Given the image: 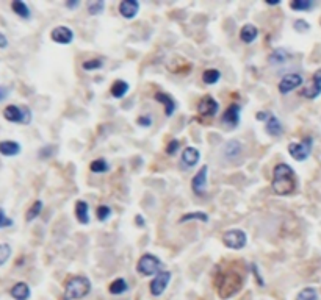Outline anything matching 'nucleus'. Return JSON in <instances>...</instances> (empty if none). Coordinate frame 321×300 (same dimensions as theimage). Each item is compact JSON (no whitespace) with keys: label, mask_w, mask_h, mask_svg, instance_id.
<instances>
[{"label":"nucleus","mask_w":321,"mask_h":300,"mask_svg":"<svg viewBox=\"0 0 321 300\" xmlns=\"http://www.w3.org/2000/svg\"><path fill=\"white\" fill-rule=\"evenodd\" d=\"M89 293H91L89 278L83 277V275H77V277H72L66 283L63 300H80L83 297H87Z\"/></svg>","instance_id":"obj_2"},{"label":"nucleus","mask_w":321,"mask_h":300,"mask_svg":"<svg viewBox=\"0 0 321 300\" xmlns=\"http://www.w3.org/2000/svg\"><path fill=\"white\" fill-rule=\"evenodd\" d=\"M79 5H80L79 0H75V2H66V6H67V8H77Z\"/></svg>","instance_id":"obj_47"},{"label":"nucleus","mask_w":321,"mask_h":300,"mask_svg":"<svg viewBox=\"0 0 321 300\" xmlns=\"http://www.w3.org/2000/svg\"><path fill=\"white\" fill-rule=\"evenodd\" d=\"M129 91V83L124 80H116L112 84V96L115 99H122Z\"/></svg>","instance_id":"obj_25"},{"label":"nucleus","mask_w":321,"mask_h":300,"mask_svg":"<svg viewBox=\"0 0 321 300\" xmlns=\"http://www.w3.org/2000/svg\"><path fill=\"white\" fill-rule=\"evenodd\" d=\"M11 10L19 16V18L22 19H30V16H31V11H30V8L29 5L22 2V0H13L11 2Z\"/></svg>","instance_id":"obj_24"},{"label":"nucleus","mask_w":321,"mask_h":300,"mask_svg":"<svg viewBox=\"0 0 321 300\" xmlns=\"http://www.w3.org/2000/svg\"><path fill=\"white\" fill-rule=\"evenodd\" d=\"M221 79V72L218 69H207L204 74H202V82L205 84H215Z\"/></svg>","instance_id":"obj_29"},{"label":"nucleus","mask_w":321,"mask_h":300,"mask_svg":"<svg viewBox=\"0 0 321 300\" xmlns=\"http://www.w3.org/2000/svg\"><path fill=\"white\" fill-rule=\"evenodd\" d=\"M155 100L165 105V114L168 117L174 113V109H175L177 105H175V102H174V99L171 96H168V94H165V92H157L155 94Z\"/></svg>","instance_id":"obj_23"},{"label":"nucleus","mask_w":321,"mask_h":300,"mask_svg":"<svg viewBox=\"0 0 321 300\" xmlns=\"http://www.w3.org/2000/svg\"><path fill=\"white\" fill-rule=\"evenodd\" d=\"M8 47V39L3 33H0V49H6Z\"/></svg>","instance_id":"obj_46"},{"label":"nucleus","mask_w":321,"mask_h":300,"mask_svg":"<svg viewBox=\"0 0 321 300\" xmlns=\"http://www.w3.org/2000/svg\"><path fill=\"white\" fill-rule=\"evenodd\" d=\"M3 117L6 119L8 122L29 125L31 122V109L29 107L8 105L3 109Z\"/></svg>","instance_id":"obj_4"},{"label":"nucleus","mask_w":321,"mask_h":300,"mask_svg":"<svg viewBox=\"0 0 321 300\" xmlns=\"http://www.w3.org/2000/svg\"><path fill=\"white\" fill-rule=\"evenodd\" d=\"M179 145H180V142L177 139L170 141V144L166 145V153H168V155H175L177 150H179Z\"/></svg>","instance_id":"obj_40"},{"label":"nucleus","mask_w":321,"mask_h":300,"mask_svg":"<svg viewBox=\"0 0 321 300\" xmlns=\"http://www.w3.org/2000/svg\"><path fill=\"white\" fill-rule=\"evenodd\" d=\"M108 291L112 293L113 296H119L122 293H125L127 291V281H125L124 278H116L112 285H110Z\"/></svg>","instance_id":"obj_27"},{"label":"nucleus","mask_w":321,"mask_h":300,"mask_svg":"<svg viewBox=\"0 0 321 300\" xmlns=\"http://www.w3.org/2000/svg\"><path fill=\"white\" fill-rule=\"evenodd\" d=\"M188 220H201V222H208V216L202 211H193L187 213L180 218V222H188Z\"/></svg>","instance_id":"obj_32"},{"label":"nucleus","mask_w":321,"mask_h":300,"mask_svg":"<svg viewBox=\"0 0 321 300\" xmlns=\"http://www.w3.org/2000/svg\"><path fill=\"white\" fill-rule=\"evenodd\" d=\"M265 132L269 136H273V138H277V136H281L284 133V127H282L281 121H279L277 116H274L273 113L269 114V117L265 122Z\"/></svg>","instance_id":"obj_16"},{"label":"nucleus","mask_w":321,"mask_h":300,"mask_svg":"<svg viewBox=\"0 0 321 300\" xmlns=\"http://www.w3.org/2000/svg\"><path fill=\"white\" fill-rule=\"evenodd\" d=\"M266 3H268V5H279V3H281V2H279V0H274V2H273V0H268Z\"/></svg>","instance_id":"obj_48"},{"label":"nucleus","mask_w":321,"mask_h":300,"mask_svg":"<svg viewBox=\"0 0 321 300\" xmlns=\"http://www.w3.org/2000/svg\"><path fill=\"white\" fill-rule=\"evenodd\" d=\"M10 296L14 300H29L30 296H31L30 286L27 285V283H24V281L16 283V285L10 289Z\"/></svg>","instance_id":"obj_17"},{"label":"nucleus","mask_w":321,"mask_h":300,"mask_svg":"<svg viewBox=\"0 0 321 300\" xmlns=\"http://www.w3.org/2000/svg\"><path fill=\"white\" fill-rule=\"evenodd\" d=\"M218 294L221 299H229L241 288V277L238 273H223L216 281Z\"/></svg>","instance_id":"obj_3"},{"label":"nucleus","mask_w":321,"mask_h":300,"mask_svg":"<svg viewBox=\"0 0 321 300\" xmlns=\"http://www.w3.org/2000/svg\"><path fill=\"white\" fill-rule=\"evenodd\" d=\"M287 59H289V54H287L284 49H276L274 52L268 56L269 64H284Z\"/></svg>","instance_id":"obj_26"},{"label":"nucleus","mask_w":321,"mask_h":300,"mask_svg":"<svg viewBox=\"0 0 321 300\" xmlns=\"http://www.w3.org/2000/svg\"><path fill=\"white\" fill-rule=\"evenodd\" d=\"M269 114H271V113H269V111H260V113H257L256 117H257V121H263V122H266V119L269 117Z\"/></svg>","instance_id":"obj_43"},{"label":"nucleus","mask_w":321,"mask_h":300,"mask_svg":"<svg viewBox=\"0 0 321 300\" xmlns=\"http://www.w3.org/2000/svg\"><path fill=\"white\" fill-rule=\"evenodd\" d=\"M223 124L231 128L238 127L240 124V105L238 104H231L227 107V109L224 111V116H223Z\"/></svg>","instance_id":"obj_13"},{"label":"nucleus","mask_w":321,"mask_h":300,"mask_svg":"<svg viewBox=\"0 0 321 300\" xmlns=\"http://www.w3.org/2000/svg\"><path fill=\"white\" fill-rule=\"evenodd\" d=\"M223 243L226 247L233 248V250H240V248H243L248 244V238L243 230L232 228V230H227L223 235Z\"/></svg>","instance_id":"obj_7"},{"label":"nucleus","mask_w":321,"mask_h":300,"mask_svg":"<svg viewBox=\"0 0 321 300\" xmlns=\"http://www.w3.org/2000/svg\"><path fill=\"white\" fill-rule=\"evenodd\" d=\"M11 245L6 244V243H2L0 244V266H3L8 260H10L11 256Z\"/></svg>","instance_id":"obj_34"},{"label":"nucleus","mask_w":321,"mask_h":300,"mask_svg":"<svg viewBox=\"0 0 321 300\" xmlns=\"http://www.w3.org/2000/svg\"><path fill=\"white\" fill-rule=\"evenodd\" d=\"M104 6H105V3L100 0V2H92V3H89L88 5V11H89V14H99V13H102V10H104Z\"/></svg>","instance_id":"obj_37"},{"label":"nucleus","mask_w":321,"mask_h":300,"mask_svg":"<svg viewBox=\"0 0 321 300\" xmlns=\"http://www.w3.org/2000/svg\"><path fill=\"white\" fill-rule=\"evenodd\" d=\"M89 169H91V172H94V174H104V172H108L110 166L104 158H99L91 163Z\"/></svg>","instance_id":"obj_30"},{"label":"nucleus","mask_w":321,"mask_h":300,"mask_svg":"<svg viewBox=\"0 0 321 300\" xmlns=\"http://www.w3.org/2000/svg\"><path fill=\"white\" fill-rule=\"evenodd\" d=\"M13 225V219H10L6 216V213L3 208H0V228H5V227H11Z\"/></svg>","instance_id":"obj_39"},{"label":"nucleus","mask_w":321,"mask_h":300,"mask_svg":"<svg viewBox=\"0 0 321 300\" xmlns=\"http://www.w3.org/2000/svg\"><path fill=\"white\" fill-rule=\"evenodd\" d=\"M199 158H201V153H199L198 149H194V147H187L182 152V163H183L185 167L196 166L199 163Z\"/></svg>","instance_id":"obj_18"},{"label":"nucleus","mask_w":321,"mask_h":300,"mask_svg":"<svg viewBox=\"0 0 321 300\" xmlns=\"http://www.w3.org/2000/svg\"><path fill=\"white\" fill-rule=\"evenodd\" d=\"M137 122H138V125H141V127H150V125H152V119H150L149 116H140Z\"/></svg>","instance_id":"obj_42"},{"label":"nucleus","mask_w":321,"mask_h":300,"mask_svg":"<svg viewBox=\"0 0 321 300\" xmlns=\"http://www.w3.org/2000/svg\"><path fill=\"white\" fill-rule=\"evenodd\" d=\"M135 224H137L140 228H145V225H146V222H145V219H143V216L141 214H137L135 216Z\"/></svg>","instance_id":"obj_45"},{"label":"nucleus","mask_w":321,"mask_h":300,"mask_svg":"<svg viewBox=\"0 0 321 300\" xmlns=\"http://www.w3.org/2000/svg\"><path fill=\"white\" fill-rule=\"evenodd\" d=\"M8 94H10V88H6V86H0V102H3V100L8 97Z\"/></svg>","instance_id":"obj_44"},{"label":"nucleus","mask_w":321,"mask_h":300,"mask_svg":"<svg viewBox=\"0 0 321 300\" xmlns=\"http://www.w3.org/2000/svg\"><path fill=\"white\" fill-rule=\"evenodd\" d=\"M96 216L100 222H105L110 216H112V208L107 207V205H100V207H97Z\"/></svg>","instance_id":"obj_35"},{"label":"nucleus","mask_w":321,"mask_h":300,"mask_svg":"<svg viewBox=\"0 0 321 300\" xmlns=\"http://www.w3.org/2000/svg\"><path fill=\"white\" fill-rule=\"evenodd\" d=\"M302 77L299 74H287L285 77H282V80L279 82L277 89L281 94H289L292 91H294L296 88H299L302 84Z\"/></svg>","instance_id":"obj_10"},{"label":"nucleus","mask_w":321,"mask_h":300,"mask_svg":"<svg viewBox=\"0 0 321 300\" xmlns=\"http://www.w3.org/2000/svg\"><path fill=\"white\" fill-rule=\"evenodd\" d=\"M296 300H318V291L315 288H304L296 296Z\"/></svg>","instance_id":"obj_33"},{"label":"nucleus","mask_w":321,"mask_h":300,"mask_svg":"<svg viewBox=\"0 0 321 300\" xmlns=\"http://www.w3.org/2000/svg\"><path fill=\"white\" fill-rule=\"evenodd\" d=\"M293 28L296 30V31H299V33H304V31H309V30H310V25H309V22H306V21L298 19V21H294Z\"/></svg>","instance_id":"obj_38"},{"label":"nucleus","mask_w":321,"mask_h":300,"mask_svg":"<svg viewBox=\"0 0 321 300\" xmlns=\"http://www.w3.org/2000/svg\"><path fill=\"white\" fill-rule=\"evenodd\" d=\"M207 177H208V166H202L199 169V172L191 180V190L199 197H202L207 191Z\"/></svg>","instance_id":"obj_9"},{"label":"nucleus","mask_w":321,"mask_h":300,"mask_svg":"<svg viewBox=\"0 0 321 300\" xmlns=\"http://www.w3.org/2000/svg\"><path fill=\"white\" fill-rule=\"evenodd\" d=\"M140 11V3L137 0H122L119 3V13L125 19H133Z\"/></svg>","instance_id":"obj_15"},{"label":"nucleus","mask_w":321,"mask_h":300,"mask_svg":"<svg viewBox=\"0 0 321 300\" xmlns=\"http://www.w3.org/2000/svg\"><path fill=\"white\" fill-rule=\"evenodd\" d=\"M41 211H43V202L41 200H35L33 202V205L29 208V211H27V214H25V219H27V222H31V220H35L39 214H41Z\"/></svg>","instance_id":"obj_28"},{"label":"nucleus","mask_w":321,"mask_h":300,"mask_svg":"<svg viewBox=\"0 0 321 300\" xmlns=\"http://www.w3.org/2000/svg\"><path fill=\"white\" fill-rule=\"evenodd\" d=\"M241 142L240 141H236V139H232L229 142H226V145L223 147V153H224V157L226 158H229V160H235L236 157H240L241 155Z\"/></svg>","instance_id":"obj_20"},{"label":"nucleus","mask_w":321,"mask_h":300,"mask_svg":"<svg viewBox=\"0 0 321 300\" xmlns=\"http://www.w3.org/2000/svg\"><path fill=\"white\" fill-rule=\"evenodd\" d=\"M88 211H89V207H88L87 202L79 200L77 203H75V218H77V220L83 225L89 224V213Z\"/></svg>","instance_id":"obj_22"},{"label":"nucleus","mask_w":321,"mask_h":300,"mask_svg":"<svg viewBox=\"0 0 321 300\" xmlns=\"http://www.w3.org/2000/svg\"><path fill=\"white\" fill-rule=\"evenodd\" d=\"M21 153V144L16 141H0V155L16 157Z\"/></svg>","instance_id":"obj_19"},{"label":"nucleus","mask_w":321,"mask_h":300,"mask_svg":"<svg viewBox=\"0 0 321 300\" xmlns=\"http://www.w3.org/2000/svg\"><path fill=\"white\" fill-rule=\"evenodd\" d=\"M137 271L141 275L149 277V275H155V273L162 272V261H160L155 255L152 253H145L138 260L137 264Z\"/></svg>","instance_id":"obj_5"},{"label":"nucleus","mask_w":321,"mask_h":300,"mask_svg":"<svg viewBox=\"0 0 321 300\" xmlns=\"http://www.w3.org/2000/svg\"><path fill=\"white\" fill-rule=\"evenodd\" d=\"M320 94H321V69H318L314 74V79H312V82L302 89V96L306 99H310V100L317 99Z\"/></svg>","instance_id":"obj_12"},{"label":"nucleus","mask_w":321,"mask_h":300,"mask_svg":"<svg viewBox=\"0 0 321 300\" xmlns=\"http://www.w3.org/2000/svg\"><path fill=\"white\" fill-rule=\"evenodd\" d=\"M251 269H252V272H254V277H256L257 283H259L260 286H263V278L260 277V273H259V269H257V264H256V263H252V264H251Z\"/></svg>","instance_id":"obj_41"},{"label":"nucleus","mask_w":321,"mask_h":300,"mask_svg":"<svg viewBox=\"0 0 321 300\" xmlns=\"http://www.w3.org/2000/svg\"><path fill=\"white\" fill-rule=\"evenodd\" d=\"M171 280V272L170 271H162L158 272L155 278L150 281L149 289H150V294L154 297H158L165 293V289L168 288V283Z\"/></svg>","instance_id":"obj_8"},{"label":"nucleus","mask_w":321,"mask_h":300,"mask_svg":"<svg viewBox=\"0 0 321 300\" xmlns=\"http://www.w3.org/2000/svg\"><path fill=\"white\" fill-rule=\"evenodd\" d=\"M290 8L294 11H309L314 8V2L312 0H293Z\"/></svg>","instance_id":"obj_31"},{"label":"nucleus","mask_w":321,"mask_h":300,"mask_svg":"<svg viewBox=\"0 0 321 300\" xmlns=\"http://www.w3.org/2000/svg\"><path fill=\"white\" fill-rule=\"evenodd\" d=\"M298 186V180H296V174L292 169V166L285 164V163H281L274 167L273 172V192L277 195H290L292 192H294Z\"/></svg>","instance_id":"obj_1"},{"label":"nucleus","mask_w":321,"mask_h":300,"mask_svg":"<svg viewBox=\"0 0 321 300\" xmlns=\"http://www.w3.org/2000/svg\"><path fill=\"white\" fill-rule=\"evenodd\" d=\"M219 111V104L210 96H205L204 99H201L198 105V113L202 117H215L216 113Z\"/></svg>","instance_id":"obj_11"},{"label":"nucleus","mask_w":321,"mask_h":300,"mask_svg":"<svg viewBox=\"0 0 321 300\" xmlns=\"http://www.w3.org/2000/svg\"><path fill=\"white\" fill-rule=\"evenodd\" d=\"M50 38H52L54 42H58V44H71L74 39V33L71 28L64 27V25H60V27H55L52 30Z\"/></svg>","instance_id":"obj_14"},{"label":"nucleus","mask_w":321,"mask_h":300,"mask_svg":"<svg viewBox=\"0 0 321 300\" xmlns=\"http://www.w3.org/2000/svg\"><path fill=\"white\" fill-rule=\"evenodd\" d=\"M312 145H314V139H312L310 136H307V138H304L302 142H290L289 153L293 160L306 161L312 153Z\"/></svg>","instance_id":"obj_6"},{"label":"nucleus","mask_w":321,"mask_h":300,"mask_svg":"<svg viewBox=\"0 0 321 300\" xmlns=\"http://www.w3.org/2000/svg\"><path fill=\"white\" fill-rule=\"evenodd\" d=\"M102 66H104L102 59H88V61L82 64V67L85 71H96V69H100Z\"/></svg>","instance_id":"obj_36"},{"label":"nucleus","mask_w":321,"mask_h":300,"mask_svg":"<svg viewBox=\"0 0 321 300\" xmlns=\"http://www.w3.org/2000/svg\"><path fill=\"white\" fill-rule=\"evenodd\" d=\"M257 36H259V30H257L256 25H252V24L243 25L241 30H240V39H241L243 42H246V44H251V42H254Z\"/></svg>","instance_id":"obj_21"}]
</instances>
